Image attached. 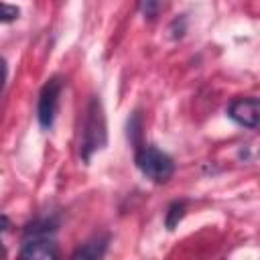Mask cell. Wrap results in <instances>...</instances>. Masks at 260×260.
<instances>
[{"label": "cell", "instance_id": "obj_9", "mask_svg": "<svg viewBox=\"0 0 260 260\" xmlns=\"http://www.w3.org/2000/svg\"><path fill=\"white\" fill-rule=\"evenodd\" d=\"M167 2L169 0H140V12H142L144 18L152 20V18H156L162 12V8L167 6Z\"/></svg>", "mask_w": 260, "mask_h": 260}, {"label": "cell", "instance_id": "obj_11", "mask_svg": "<svg viewBox=\"0 0 260 260\" xmlns=\"http://www.w3.org/2000/svg\"><path fill=\"white\" fill-rule=\"evenodd\" d=\"M4 81H6V61L0 57V93L4 89Z\"/></svg>", "mask_w": 260, "mask_h": 260}, {"label": "cell", "instance_id": "obj_10", "mask_svg": "<svg viewBox=\"0 0 260 260\" xmlns=\"http://www.w3.org/2000/svg\"><path fill=\"white\" fill-rule=\"evenodd\" d=\"M20 16V8L8 2H0V22H12Z\"/></svg>", "mask_w": 260, "mask_h": 260}, {"label": "cell", "instance_id": "obj_12", "mask_svg": "<svg viewBox=\"0 0 260 260\" xmlns=\"http://www.w3.org/2000/svg\"><path fill=\"white\" fill-rule=\"evenodd\" d=\"M8 228H10V219H8L6 215H0V234L6 232Z\"/></svg>", "mask_w": 260, "mask_h": 260}, {"label": "cell", "instance_id": "obj_1", "mask_svg": "<svg viewBox=\"0 0 260 260\" xmlns=\"http://www.w3.org/2000/svg\"><path fill=\"white\" fill-rule=\"evenodd\" d=\"M81 128H83L81 130V158L89 160L91 154L104 148L106 144V116H104L102 102L98 98L89 100Z\"/></svg>", "mask_w": 260, "mask_h": 260}, {"label": "cell", "instance_id": "obj_2", "mask_svg": "<svg viewBox=\"0 0 260 260\" xmlns=\"http://www.w3.org/2000/svg\"><path fill=\"white\" fill-rule=\"evenodd\" d=\"M136 167L140 169V173L146 179H150L154 183H167L175 173L173 158L152 144L140 146L136 150Z\"/></svg>", "mask_w": 260, "mask_h": 260}, {"label": "cell", "instance_id": "obj_4", "mask_svg": "<svg viewBox=\"0 0 260 260\" xmlns=\"http://www.w3.org/2000/svg\"><path fill=\"white\" fill-rule=\"evenodd\" d=\"M228 116L244 128H256L258 122H260V102H258V98H236L228 106Z\"/></svg>", "mask_w": 260, "mask_h": 260}, {"label": "cell", "instance_id": "obj_7", "mask_svg": "<svg viewBox=\"0 0 260 260\" xmlns=\"http://www.w3.org/2000/svg\"><path fill=\"white\" fill-rule=\"evenodd\" d=\"M55 232V221L53 219H37L24 228L26 238H39V236H49Z\"/></svg>", "mask_w": 260, "mask_h": 260}, {"label": "cell", "instance_id": "obj_3", "mask_svg": "<svg viewBox=\"0 0 260 260\" xmlns=\"http://www.w3.org/2000/svg\"><path fill=\"white\" fill-rule=\"evenodd\" d=\"M61 87H63V83H61L59 77H51L43 85V89L39 93V106H37V118H39L41 128H51L53 126L59 95H61Z\"/></svg>", "mask_w": 260, "mask_h": 260}, {"label": "cell", "instance_id": "obj_8", "mask_svg": "<svg viewBox=\"0 0 260 260\" xmlns=\"http://www.w3.org/2000/svg\"><path fill=\"white\" fill-rule=\"evenodd\" d=\"M183 215H185V201H175V203H171L169 209H167V215H165V225H167L169 230H175V225L183 219Z\"/></svg>", "mask_w": 260, "mask_h": 260}, {"label": "cell", "instance_id": "obj_6", "mask_svg": "<svg viewBox=\"0 0 260 260\" xmlns=\"http://www.w3.org/2000/svg\"><path fill=\"white\" fill-rule=\"evenodd\" d=\"M106 246H108L106 238H93V240L85 242L81 248H77L71 254V258L73 260H79V258L81 260H98V258H102L106 254Z\"/></svg>", "mask_w": 260, "mask_h": 260}, {"label": "cell", "instance_id": "obj_13", "mask_svg": "<svg viewBox=\"0 0 260 260\" xmlns=\"http://www.w3.org/2000/svg\"><path fill=\"white\" fill-rule=\"evenodd\" d=\"M2 256H4V246L0 244V258H2Z\"/></svg>", "mask_w": 260, "mask_h": 260}, {"label": "cell", "instance_id": "obj_5", "mask_svg": "<svg viewBox=\"0 0 260 260\" xmlns=\"http://www.w3.org/2000/svg\"><path fill=\"white\" fill-rule=\"evenodd\" d=\"M20 258H24V260H55V258H59V250H57V244L53 240H49V236L26 238V242L20 250Z\"/></svg>", "mask_w": 260, "mask_h": 260}]
</instances>
